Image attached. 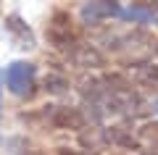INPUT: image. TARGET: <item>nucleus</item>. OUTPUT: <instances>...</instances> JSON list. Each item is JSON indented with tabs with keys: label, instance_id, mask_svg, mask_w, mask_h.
<instances>
[{
	"label": "nucleus",
	"instance_id": "13",
	"mask_svg": "<svg viewBox=\"0 0 158 155\" xmlns=\"http://www.w3.org/2000/svg\"><path fill=\"white\" fill-rule=\"evenodd\" d=\"M58 155H98L95 150H69V147H61Z\"/></svg>",
	"mask_w": 158,
	"mask_h": 155
},
{
	"label": "nucleus",
	"instance_id": "12",
	"mask_svg": "<svg viewBox=\"0 0 158 155\" xmlns=\"http://www.w3.org/2000/svg\"><path fill=\"white\" fill-rule=\"evenodd\" d=\"M137 139H140L142 145H153V147H158V124H145V126L137 132Z\"/></svg>",
	"mask_w": 158,
	"mask_h": 155
},
{
	"label": "nucleus",
	"instance_id": "3",
	"mask_svg": "<svg viewBox=\"0 0 158 155\" xmlns=\"http://www.w3.org/2000/svg\"><path fill=\"white\" fill-rule=\"evenodd\" d=\"M121 16V6L116 0H87L82 6V21L85 24H100L106 18Z\"/></svg>",
	"mask_w": 158,
	"mask_h": 155
},
{
	"label": "nucleus",
	"instance_id": "8",
	"mask_svg": "<svg viewBox=\"0 0 158 155\" xmlns=\"http://www.w3.org/2000/svg\"><path fill=\"white\" fill-rule=\"evenodd\" d=\"M132 76H135V82H137V84H142V87L158 89V66H153L150 61L137 63L135 71H132Z\"/></svg>",
	"mask_w": 158,
	"mask_h": 155
},
{
	"label": "nucleus",
	"instance_id": "15",
	"mask_svg": "<svg viewBox=\"0 0 158 155\" xmlns=\"http://www.w3.org/2000/svg\"><path fill=\"white\" fill-rule=\"evenodd\" d=\"M156 111H158V103H156Z\"/></svg>",
	"mask_w": 158,
	"mask_h": 155
},
{
	"label": "nucleus",
	"instance_id": "7",
	"mask_svg": "<svg viewBox=\"0 0 158 155\" xmlns=\"http://www.w3.org/2000/svg\"><path fill=\"white\" fill-rule=\"evenodd\" d=\"M79 142H82L85 150H100L103 145H108V134H106V129L85 126V129H79Z\"/></svg>",
	"mask_w": 158,
	"mask_h": 155
},
{
	"label": "nucleus",
	"instance_id": "5",
	"mask_svg": "<svg viewBox=\"0 0 158 155\" xmlns=\"http://www.w3.org/2000/svg\"><path fill=\"white\" fill-rule=\"evenodd\" d=\"M50 124L58 129H71V132H79V129L87 126V118L82 113V108H69V105H56L50 113Z\"/></svg>",
	"mask_w": 158,
	"mask_h": 155
},
{
	"label": "nucleus",
	"instance_id": "6",
	"mask_svg": "<svg viewBox=\"0 0 158 155\" xmlns=\"http://www.w3.org/2000/svg\"><path fill=\"white\" fill-rule=\"evenodd\" d=\"M6 29H8V34H11V39H13L16 47H21V50H32V47H34V34H32V29H29L19 16H8V18H6Z\"/></svg>",
	"mask_w": 158,
	"mask_h": 155
},
{
	"label": "nucleus",
	"instance_id": "16",
	"mask_svg": "<svg viewBox=\"0 0 158 155\" xmlns=\"http://www.w3.org/2000/svg\"><path fill=\"white\" fill-rule=\"evenodd\" d=\"M0 79H3V74H0Z\"/></svg>",
	"mask_w": 158,
	"mask_h": 155
},
{
	"label": "nucleus",
	"instance_id": "2",
	"mask_svg": "<svg viewBox=\"0 0 158 155\" xmlns=\"http://www.w3.org/2000/svg\"><path fill=\"white\" fill-rule=\"evenodd\" d=\"M48 39H50V45H56L58 50H69L74 42H77V34H74L69 13L58 11L56 16H53V21L48 24Z\"/></svg>",
	"mask_w": 158,
	"mask_h": 155
},
{
	"label": "nucleus",
	"instance_id": "4",
	"mask_svg": "<svg viewBox=\"0 0 158 155\" xmlns=\"http://www.w3.org/2000/svg\"><path fill=\"white\" fill-rule=\"evenodd\" d=\"M66 53H69V58H71V63L79 66V68H100V66H106V55H103L95 45L74 42Z\"/></svg>",
	"mask_w": 158,
	"mask_h": 155
},
{
	"label": "nucleus",
	"instance_id": "14",
	"mask_svg": "<svg viewBox=\"0 0 158 155\" xmlns=\"http://www.w3.org/2000/svg\"><path fill=\"white\" fill-rule=\"evenodd\" d=\"M140 6L150 8V11H158V0H140Z\"/></svg>",
	"mask_w": 158,
	"mask_h": 155
},
{
	"label": "nucleus",
	"instance_id": "11",
	"mask_svg": "<svg viewBox=\"0 0 158 155\" xmlns=\"http://www.w3.org/2000/svg\"><path fill=\"white\" fill-rule=\"evenodd\" d=\"M121 16L124 18H132V21H140V24H150L153 21V11L150 8H145V6H132V8H127V11H121Z\"/></svg>",
	"mask_w": 158,
	"mask_h": 155
},
{
	"label": "nucleus",
	"instance_id": "1",
	"mask_svg": "<svg viewBox=\"0 0 158 155\" xmlns=\"http://www.w3.org/2000/svg\"><path fill=\"white\" fill-rule=\"evenodd\" d=\"M6 87L16 97H32L34 92V66L27 61H13L6 68Z\"/></svg>",
	"mask_w": 158,
	"mask_h": 155
},
{
	"label": "nucleus",
	"instance_id": "9",
	"mask_svg": "<svg viewBox=\"0 0 158 155\" xmlns=\"http://www.w3.org/2000/svg\"><path fill=\"white\" fill-rule=\"evenodd\" d=\"M106 134H108V142H116L127 150H140V139L132 137V129H127V126H111V129H106Z\"/></svg>",
	"mask_w": 158,
	"mask_h": 155
},
{
	"label": "nucleus",
	"instance_id": "10",
	"mask_svg": "<svg viewBox=\"0 0 158 155\" xmlns=\"http://www.w3.org/2000/svg\"><path fill=\"white\" fill-rule=\"evenodd\" d=\"M42 84H45V89L50 95H66L69 92V79L61 76V74H48Z\"/></svg>",
	"mask_w": 158,
	"mask_h": 155
}]
</instances>
